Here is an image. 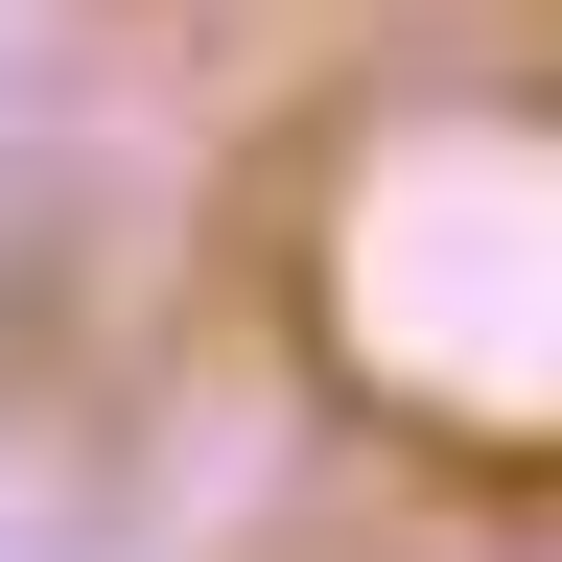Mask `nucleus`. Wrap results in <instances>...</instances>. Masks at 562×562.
<instances>
[{"label": "nucleus", "instance_id": "nucleus-1", "mask_svg": "<svg viewBox=\"0 0 562 562\" xmlns=\"http://www.w3.org/2000/svg\"><path fill=\"white\" fill-rule=\"evenodd\" d=\"M281 258H305L328 398H375L398 446L539 469V398H562V165H539V70L492 24L375 70V94L328 117Z\"/></svg>", "mask_w": 562, "mask_h": 562}]
</instances>
